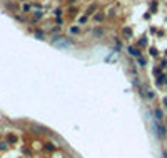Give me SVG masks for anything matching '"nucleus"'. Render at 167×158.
<instances>
[{"label":"nucleus","instance_id":"obj_1","mask_svg":"<svg viewBox=\"0 0 167 158\" xmlns=\"http://www.w3.org/2000/svg\"><path fill=\"white\" fill-rule=\"evenodd\" d=\"M129 52H130L132 55H135V57H140V52L137 50V48H134V47H129Z\"/></svg>","mask_w":167,"mask_h":158},{"label":"nucleus","instance_id":"obj_2","mask_svg":"<svg viewBox=\"0 0 167 158\" xmlns=\"http://www.w3.org/2000/svg\"><path fill=\"white\" fill-rule=\"evenodd\" d=\"M70 32H72V33H77V32H79V28H77V27H72Z\"/></svg>","mask_w":167,"mask_h":158},{"label":"nucleus","instance_id":"obj_3","mask_svg":"<svg viewBox=\"0 0 167 158\" xmlns=\"http://www.w3.org/2000/svg\"><path fill=\"white\" fill-rule=\"evenodd\" d=\"M139 63H140V65H145V60H144V58H140V57H139Z\"/></svg>","mask_w":167,"mask_h":158}]
</instances>
